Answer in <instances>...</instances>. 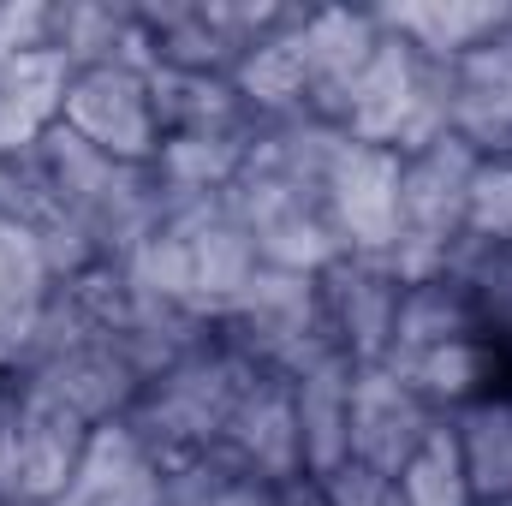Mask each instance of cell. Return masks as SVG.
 I'll list each match as a JSON object with an SVG mask.
<instances>
[{
  "instance_id": "cell-7",
  "label": "cell",
  "mask_w": 512,
  "mask_h": 506,
  "mask_svg": "<svg viewBox=\"0 0 512 506\" xmlns=\"http://www.w3.org/2000/svg\"><path fill=\"white\" fill-rule=\"evenodd\" d=\"M477 149L465 137H435L399 167V227H393V268L405 280L447 274L465 251V197H471Z\"/></svg>"
},
{
  "instance_id": "cell-17",
  "label": "cell",
  "mask_w": 512,
  "mask_h": 506,
  "mask_svg": "<svg viewBox=\"0 0 512 506\" xmlns=\"http://www.w3.org/2000/svg\"><path fill=\"white\" fill-rule=\"evenodd\" d=\"M72 60L60 48H24L0 60V155H36L66 114Z\"/></svg>"
},
{
  "instance_id": "cell-40",
  "label": "cell",
  "mask_w": 512,
  "mask_h": 506,
  "mask_svg": "<svg viewBox=\"0 0 512 506\" xmlns=\"http://www.w3.org/2000/svg\"><path fill=\"white\" fill-rule=\"evenodd\" d=\"M0 506H6V501H0Z\"/></svg>"
},
{
  "instance_id": "cell-16",
  "label": "cell",
  "mask_w": 512,
  "mask_h": 506,
  "mask_svg": "<svg viewBox=\"0 0 512 506\" xmlns=\"http://www.w3.org/2000/svg\"><path fill=\"white\" fill-rule=\"evenodd\" d=\"M447 131L477 155H512V24L447 66Z\"/></svg>"
},
{
  "instance_id": "cell-26",
  "label": "cell",
  "mask_w": 512,
  "mask_h": 506,
  "mask_svg": "<svg viewBox=\"0 0 512 506\" xmlns=\"http://www.w3.org/2000/svg\"><path fill=\"white\" fill-rule=\"evenodd\" d=\"M54 286H60V274L42 251V239L18 221H0V352H6V364H18V352L30 346Z\"/></svg>"
},
{
  "instance_id": "cell-3",
  "label": "cell",
  "mask_w": 512,
  "mask_h": 506,
  "mask_svg": "<svg viewBox=\"0 0 512 506\" xmlns=\"http://www.w3.org/2000/svg\"><path fill=\"white\" fill-rule=\"evenodd\" d=\"M251 364L239 352H227L215 334L185 352L179 364H167L161 376L143 381V393L131 399V411L120 417L137 447L167 471V477H185L191 465L215 459L221 435H227V417L239 405V393L251 387Z\"/></svg>"
},
{
  "instance_id": "cell-14",
  "label": "cell",
  "mask_w": 512,
  "mask_h": 506,
  "mask_svg": "<svg viewBox=\"0 0 512 506\" xmlns=\"http://www.w3.org/2000/svg\"><path fill=\"white\" fill-rule=\"evenodd\" d=\"M215 459H227L233 471H245L256 483L292 489L304 483V447H298V405H292V381L286 376H251L239 393L227 435L215 447Z\"/></svg>"
},
{
  "instance_id": "cell-21",
  "label": "cell",
  "mask_w": 512,
  "mask_h": 506,
  "mask_svg": "<svg viewBox=\"0 0 512 506\" xmlns=\"http://www.w3.org/2000/svg\"><path fill=\"white\" fill-rule=\"evenodd\" d=\"M393 376L405 381L417 399H429L441 417L489 399V393H512V364L477 334V340H453V346H435V352H417V358H399L387 364Z\"/></svg>"
},
{
  "instance_id": "cell-36",
  "label": "cell",
  "mask_w": 512,
  "mask_h": 506,
  "mask_svg": "<svg viewBox=\"0 0 512 506\" xmlns=\"http://www.w3.org/2000/svg\"><path fill=\"white\" fill-rule=\"evenodd\" d=\"M6 411H12V370L0 376V435H6Z\"/></svg>"
},
{
  "instance_id": "cell-18",
  "label": "cell",
  "mask_w": 512,
  "mask_h": 506,
  "mask_svg": "<svg viewBox=\"0 0 512 506\" xmlns=\"http://www.w3.org/2000/svg\"><path fill=\"white\" fill-rule=\"evenodd\" d=\"M48 506H167V471L137 447L126 423H102Z\"/></svg>"
},
{
  "instance_id": "cell-2",
  "label": "cell",
  "mask_w": 512,
  "mask_h": 506,
  "mask_svg": "<svg viewBox=\"0 0 512 506\" xmlns=\"http://www.w3.org/2000/svg\"><path fill=\"white\" fill-rule=\"evenodd\" d=\"M126 268L143 292H155V298H167V304L215 322L256 280L262 256H256L245 221L233 215V203L215 197V203L167 209Z\"/></svg>"
},
{
  "instance_id": "cell-37",
  "label": "cell",
  "mask_w": 512,
  "mask_h": 506,
  "mask_svg": "<svg viewBox=\"0 0 512 506\" xmlns=\"http://www.w3.org/2000/svg\"><path fill=\"white\" fill-rule=\"evenodd\" d=\"M477 506H512V495H507V501H477Z\"/></svg>"
},
{
  "instance_id": "cell-10",
  "label": "cell",
  "mask_w": 512,
  "mask_h": 506,
  "mask_svg": "<svg viewBox=\"0 0 512 506\" xmlns=\"http://www.w3.org/2000/svg\"><path fill=\"white\" fill-rule=\"evenodd\" d=\"M60 126L84 137L102 155L120 161H155L161 149V120H155V96H149V72L137 66H78L66 84V114Z\"/></svg>"
},
{
  "instance_id": "cell-6",
  "label": "cell",
  "mask_w": 512,
  "mask_h": 506,
  "mask_svg": "<svg viewBox=\"0 0 512 506\" xmlns=\"http://www.w3.org/2000/svg\"><path fill=\"white\" fill-rule=\"evenodd\" d=\"M334 131H346L352 143H376L393 155H417L423 143L447 137V66L423 60L411 42H399L382 30L358 90L346 96Z\"/></svg>"
},
{
  "instance_id": "cell-27",
  "label": "cell",
  "mask_w": 512,
  "mask_h": 506,
  "mask_svg": "<svg viewBox=\"0 0 512 506\" xmlns=\"http://www.w3.org/2000/svg\"><path fill=\"white\" fill-rule=\"evenodd\" d=\"M477 334H483L477 310H471V298H465V286L453 274L405 280V298H399V316H393V346H387L382 364L435 352V346H453V340H477Z\"/></svg>"
},
{
  "instance_id": "cell-1",
  "label": "cell",
  "mask_w": 512,
  "mask_h": 506,
  "mask_svg": "<svg viewBox=\"0 0 512 506\" xmlns=\"http://www.w3.org/2000/svg\"><path fill=\"white\" fill-rule=\"evenodd\" d=\"M346 131L322 120H262L251 137V155L227 191L233 215L245 221L262 268L286 274H322L340 262L346 245L328 215V167L340 155Z\"/></svg>"
},
{
  "instance_id": "cell-24",
  "label": "cell",
  "mask_w": 512,
  "mask_h": 506,
  "mask_svg": "<svg viewBox=\"0 0 512 506\" xmlns=\"http://www.w3.org/2000/svg\"><path fill=\"white\" fill-rule=\"evenodd\" d=\"M54 48L78 66H155L149 30L137 6H108V0H66L54 6Z\"/></svg>"
},
{
  "instance_id": "cell-19",
  "label": "cell",
  "mask_w": 512,
  "mask_h": 506,
  "mask_svg": "<svg viewBox=\"0 0 512 506\" xmlns=\"http://www.w3.org/2000/svg\"><path fill=\"white\" fill-rule=\"evenodd\" d=\"M370 12H376L382 30L411 42L435 66L465 60L471 48H483L489 36H501L512 24V0H387V6H370Z\"/></svg>"
},
{
  "instance_id": "cell-33",
  "label": "cell",
  "mask_w": 512,
  "mask_h": 506,
  "mask_svg": "<svg viewBox=\"0 0 512 506\" xmlns=\"http://www.w3.org/2000/svg\"><path fill=\"white\" fill-rule=\"evenodd\" d=\"M54 48V0H0V60Z\"/></svg>"
},
{
  "instance_id": "cell-34",
  "label": "cell",
  "mask_w": 512,
  "mask_h": 506,
  "mask_svg": "<svg viewBox=\"0 0 512 506\" xmlns=\"http://www.w3.org/2000/svg\"><path fill=\"white\" fill-rule=\"evenodd\" d=\"M316 489H322V501H328V506H399L393 477L370 471V465H352V459H346L334 477H322Z\"/></svg>"
},
{
  "instance_id": "cell-12",
  "label": "cell",
  "mask_w": 512,
  "mask_h": 506,
  "mask_svg": "<svg viewBox=\"0 0 512 506\" xmlns=\"http://www.w3.org/2000/svg\"><path fill=\"white\" fill-rule=\"evenodd\" d=\"M399 167L405 155L376 149V143H340L328 167V215L340 245L358 256H393V227H399Z\"/></svg>"
},
{
  "instance_id": "cell-9",
  "label": "cell",
  "mask_w": 512,
  "mask_h": 506,
  "mask_svg": "<svg viewBox=\"0 0 512 506\" xmlns=\"http://www.w3.org/2000/svg\"><path fill=\"white\" fill-rule=\"evenodd\" d=\"M90 435L96 429L78 411H66L60 399L12 376V411H6V435H0V501L48 506L78 471Z\"/></svg>"
},
{
  "instance_id": "cell-28",
  "label": "cell",
  "mask_w": 512,
  "mask_h": 506,
  "mask_svg": "<svg viewBox=\"0 0 512 506\" xmlns=\"http://www.w3.org/2000/svg\"><path fill=\"white\" fill-rule=\"evenodd\" d=\"M447 429L459 441L471 495L477 501H507L512 495V393H489V399L453 411Z\"/></svg>"
},
{
  "instance_id": "cell-39",
  "label": "cell",
  "mask_w": 512,
  "mask_h": 506,
  "mask_svg": "<svg viewBox=\"0 0 512 506\" xmlns=\"http://www.w3.org/2000/svg\"><path fill=\"white\" fill-rule=\"evenodd\" d=\"M167 506H173V501H167Z\"/></svg>"
},
{
  "instance_id": "cell-5",
  "label": "cell",
  "mask_w": 512,
  "mask_h": 506,
  "mask_svg": "<svg viewBox=\"0 0 512 506\" xmlns=\"http://www.w3.org/2000/svg\"><path fill=\"white\" fill-rule=\"evenodd\" d=\"M215 340L227 352H239L256 376L286 381L340 358L316 274H286V268H256L251 286L215 316Z\"/></svg>"
},
{
  "instance_id": "cell-32",
  "label": "cell",
  "mask_w": 512,
  "mask_h": 506,
  "mask_svg": "<svg viewBox=\"0 0 512 506\" xmlns=\"http://www.w3.org/2000/svg\"><path fill=\"white\" fill-rule=\"evenodd\" d=\"M465 245H512V155H477L465 197Z\"/></svg>"
},
{
  "instance_id": "cell-38",
  "label": "cell",
  "mask_w": 512,
  "mask_h": 506,
  "mask_svg": "<svg viewBox=\"0 0 512 506\" xmlns=\"http://www.w3.org/2000/svg\"><path fill=\"white\" fill-rule=\"evenodd\" d=\"M6 370H12V364H6V352H0V376H6Z\"/></svg>"
},
{
  "instance_id": "cell-31",
  "label": "cell",
  "mask_w": 512,
  "mask_h": 506,
  "mask_svg": "<svg viewBox=\"0 0 512 506\" xmlns=\"http://www.w3.org/2000/svg\"><path fill=\"white\" fill-rule=\"evenodd\" d=\"M167 501L173 506H280L286 489L256 483L245 471H233L227 459H203L185 477H167Z\"/></svg>"
},
{
  "instance_id": "cell-8",
  "label": "cell",
  "mask_w": 512,
  "mask_h": 506,
  "mask_svg": "<svg viewBox=\"0 0 512 506\" xmlns=\"http://www.w3.org/2000/svg\"><path fill=\"white\" fill-rule=\"evenodd\" d=\"M137 12H143L155 66L233 72L274 24H286L292 6L280 0H143Z\"/></svg>"
},
{
  "instance_id": "cell-22",
  "label": "cell",
  "mask_w": 512,
  "mask_h": 506,
  "mask_svg": "<svg viewBox=\"0 0 512 506\" xmlns=\"http://www.w3.org/2000/svg\"><path fill=\"white\" fill-rule=\"evenodd\" d=\"M352 370L346 358H328L292 381L298 405V447H304V477L322 483L352 459Z\"/></svg>"
},
{
  "instance_id": "cell-35",
  "label": "cell",
  "mask_w": 512,
  "mask_h": 506,
  "mask_svg": "<svg viewBox=\"0 0 512 506\" xmlns=\"http://www.w3.org/2000/svg\"><path fill=\"white\" fill-rule=\"evenodd\" d=\"M280 506H328V501H322V489L304 477V483H292V489H286V501H280Z\"/></svg>"
},
{
  "instance_id": "cell-29",
  "label": "cell",
  "mask_w": 512,
  "mask_h": 506,
  "mask_svg": "<svg viewBox=\"0 0 512 506\" xmlns=\"http://www.w3.org/2000/svg\"><path fill=\"white\" fill-rule=\"evenodd\" d=\"M447 274L465 286L483 340L512 364V245H465Z\"/></svg>"
},
{
  "instance_id": "cell-4",
  "label": "cell",
  "mask_w": 512,
  "mask_h": 506,
  "mask_svg": "<svg viewBox=\"0 0 512 506\" xmlns=\"http://www.w3.org/2000/svg\"><path fill=\"white\" fill-rule=\"evenodd\" d=\"M36 161L48 173V191L60 197V209L72 215V227L84 233V245L102 262H131L137 245L155 233V221L167 215L161 185L143 161L102 155L66 126L36 149Z\"/></svg>"
},
{
  "instance_id": "cell-20",
  "label": "cell",
  "mask_w": 512,
  "mask_h": 506,
  "mask_svg": "<svg viewBox=\"0 0 512 506\" xmlns=\"http://www.w3.org/2000/svg\"><path fill=\"white\" fill-rule=\"evenodd\" d=\"M149 96L161 137H227V131H256L251 108L233 84V72H185V66H149Z\"/></svg>"
},
{
  "instance_id": "cell-30",
  "label": "cell",
  "mask_w": 512,
  "mask_h": 506,
  "mask_svg": "<svg viewBox=\"0 0 512 506\" xmlns=\"http://www.w3.org/2000/svg\"><path fill=\"white\" fill-rule=\"evenodd\" d=\"M393 489H399V506H477L471 477H465V459H459V441H453L447 423L405 459V471L393 477Z\"/></svg>"
},
{
  "instance_id": "cell-11",
  "label": "cell",
  "mask_w": 512,
  "mask_h": 506,
  "mask_svg": "<svg viewBox=\"0 0 512 506\" xmlns=\"http://www.w3.org/2000/svg\"><path fill=\"white\" fill-rule=\"evenodd\" d=\"M316 286H322V310H328L340 358L358 364V370L382 364L387 346H393V316H399V298H405V274L387 256L346 251L340 262H328L316 274Z\"/></svg>"
},
{
  "instance_id": "cell-23",
  "label": "cell",
  "mask_w": 512,
  "mask_h": 506,
  "mask_svg": "<svg viewBox=\"0 0 512 506\" xmlns=\"http://www.w3.org/2000/svg\"><path fill=\"white\" fill-rule=\"evenodd\" d=\"M233 84H239V96H245V108L256 120H304L310 114V90H304V6H292L286 24H274L233 66Z\"/></svg>"
},
{
  "instance_id": "cell-25",
  "label": "cell",
  "mask_w": 512,
  "mask_h": 506,
  "mask_svg": "<svg viewBox=\"0 0 512 506\" xmlns=\"http://www.w3.org/2000/svg\"><path fill=\"white\" fill-rule=\"evenodd\" d=\"M256 131H227V137H161L149 173L161 185V203L167 209H185V203H215L233 191L245 155H251Z\"/></svg>"
},
{
  "instance_id": "cell-15",
  "label": "cell",
  "mask_w": 512,
  "mask_h": 506,
  "mask_svg": "<svg viewBox=\"0 0 512 506\" xmlns=\"http://www.w3.org/2000/svg\"><path fill=\"white\" fill-rule=\"evenodd\" d=\"M382 42V24L370 6H310L304 12V90H310V120L334 126L346 96L358 90L370 54Z\"/></svg>"
},
{
  "instance_id": "cell-13",
  "label": "cell",
  "mask_w": 512,
  "mask_h": 506,
  "mask_svg": "<svg viewBox=\"0 0 512 506\" xmlns=\"http://www.w3.org/2000/svg\"><path fill=\"white\" fill-rule=\"evenodd\" d=\"M447 417L417 399L387 364L352 370V465H370L382 477H399L405 459L441 429Z\"/></svg>"
}]
</instances>
